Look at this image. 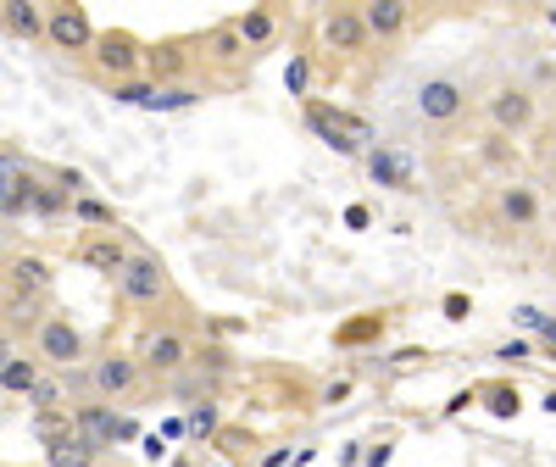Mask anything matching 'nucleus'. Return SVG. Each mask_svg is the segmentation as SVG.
Here are the masks:
<instances>
[{"label":"nucleus","mask_w":556,"mask_h":467,"mask_svg":"<svg viewBox=\"0 0 556 467\" xmlns=\"http://www.w3.org/2000/svg\"><path fill=\"white\" fill-rule=\"evenodd\" d=\"M306 123H312V134L323 139V146L340 151V156H356L367 139H374V128H367L362 117H351V112H340V106H306Z\"/></svg>","instance_id":"obj_1"},{"label":"nucleus","mask_w":556,"mask_h":467,"mask_svg":"<svg viewBox=\"0 0 556 467\" xmlns=\"http://www.w3.org/2000/svg\"><path fill=\"white\" fill-rule=\"evenodd\" d=\"M117 285H123V295H128L134 306H156V301L167 295V273H162L156 256H128L123 273H117Z\"/></svg>","instance_id":"obj_2"},{"label":"nucleus","mask_w":556,"mask_h":467,"mask_svg":"<svg viewBox=\"0 0 556 467\" xmlns=\"http://www.w3.org/2000/svg\"><path fill=\"white\" fill-rule=\"evenodd\" d=\"M73 434L89 451H106L112 440H134V424H128V417H112L106 406H78L73 412Z\"/></svg>","instance_id":"obj_3"},{"label":"nucleus","mask_w":556,"mask_h":467,"mask_svg":"<svg viewBox=\"0 0 556 467\" xmlns=\"http://www.w3.org/2000/svg\"><path fill=\"white\" fill-rule=\"evenodd\" d=\"M39 356L51 367H73L84 356V335L73 329V317H39Z\"/></svg>","instance_id":"obj_4"},{"label":"nucleus","mask_w":556,"mask_h":467,"mask_svg":"<svg viewBox=\"0 0 556 467\" xmlns=\"http://www.w3.org/2000/svg\"><path fill=\"white\" fill-rule=\"evenodd\" d=\"M45 39H51L56 51H89V45H96V28H89L84 7H56L51 17H45Z\"/></svg>","instance_id":"obj_5"},{"label":"nucleus","mask_w":556,"mask_h":467,"mask_svg":"<svg viewBox=\"0 0 556 467\" xmlns=\"http://www.w3.org/2000/svg\"><path fill=\"white\" fill-rule=\"evenodd\" d=\"M117 101H123V106H156V112H184V106H195V101H201V89H190V84H173V89H151V84H123V89H117Z\"/></svg>","instance_id":"obj_6"},{"label":"nucleus","mask_w":556,"mask_h":467,"mask_svg":"<svg viewBox=\"0 0 556 467\" xmlns=\"http://www.w3.org/2000/svg\"><path fill=\"white\" fill-rule=\"evenodd\" d=\"M462 101H468V96H462L456 78H429L424 89H417V112H424L429 123H451L462 112Z\"/></svg>","instance_id":"obj_7"},{"label":"nucleus","mask_w":556,"mask_h":467,"mask_svg":"<svg viewBox=\"0 0 556 467\" xmlns=\"http://www.w3.org/2000/svg\"><path fill=\"white\" fill-rule=\"evenodd\" d=\"M89 56H96V67H101V73L123 78V73H134V67H139V45H134L128 34H96Z\"/></svg>","instance_id":"obj_8"},{"label":"nucleus","mask_w":556,"mask_h":467,"mask_svg":"<svg viewBox=\"0 0 556 467\" xmlns=\"http://www.w3.org/2000/svg\"><path fill=\"white\" fill-rule=\"evenodd\" d=\"M323 39H329V51H340V56H356L362 45H367L362 12H351V7H334V12H329V23H323Z\"/></svg>","instance_id":"obj_9"},{"label":"nucleus","mask_w":556,"mask_h":467,"mask_svg":"<svg viewBox=\"0 0 556 467\" xmlns=\"http://www.w3.org/2000/svg\"><path fill=\"white\" fill-rule=\"evenodd\" d=\"M7 290H12V301L45 295V290H51V267H45L39 256H17V262L7 267Z\"/></svg>","instance_id":"obj_10"},{"label":"nucleus","mask_w":556,"mask_h":467,"mask_svg":"<svg viewBox=\"0 0 556 467\" xmlns=\"http://www.w3.org/2000/svg\"><path fill=\"white\" fill-rule=\"evenodd\" d=\"M490 117H495V128H529L534 123V96H523V89H501V96L490 101Z\"/></svg>","instance_id":"obj_11"},{"label":"nucleus","mask_w":556,"mask_h":467,"mask_svg":"<svg viewBox=\"0 0 556 467\" xmlns=\"http://www.w3.org/2000/svg\"><path fill=\"white\" fill-rule=\"evenodd\" d=\"M184 362H190V345H184V335H173V329L151 335V345H146V367H151V373H178Z\"/></svg>","instance_id":"obj_12"},{"label":"nucleus","mask_w":556,"mask_h":467,"mask_svg":"<svg viewBox=\"0 0 556 467\" xmlns=\"http://www.w3.org/2000/svg\"><path fill=\"white\" fill-rule=\"evenodd\" d=\"M367 173H374V184H390V190H412V156L401 151H367Z\"/></svg>","instance_id":"obj_13"},{"label":"nucleus","mask_w":556,"mask_h":467,"mask_svg":"<svg viewBox=\"0 0 556 467\" xmlns=\"http://www.w3.org/2000/svg\"><path fill=\"white\" fill-rule=\"evenodd\" d=\"M134 384H139V362H128V356L96 362V390H101V395H128Z\"/></svg>","instance_id":"obj_14"},{"label":"nucleus","mask_w":556,"mask_h":467,"mask_svg":"<svg viewBox=\"0 0 556 467\" xmlns=\"http://www.w3.org/2000/svg\"><path fill=\"white\" fill-rule=\"evenodd\" d=\"M406 17H412V12H406V0H374V7L362 12V28H367V34H379V39H395V34L406 28Z\"/></svg>","instance_id":"obj_15"},{"label":"nucleus","mask_w":556,"mask_h":467,"mask_svg":"<svg viewBox=\"0 0 556 467\" xmlns=\"http://www.w3.org/2000/svg\"><path fill=\"white\" fill-rule=\"evenodd\" d=\"M96 456H101V451H89L78 434H67V440H56V445H45V467H96Z\"/></svg>","instance_id":"obj_16"},{"label":"nucleus","mask_w":556,"mask_h":467,"mask_svg":"<svg viewBox=\"0 0 556 467\" xmlns=\"http://www.w3.org/2000/svg\"><path fill=\"white\" fill-rule=\"evenodd\" d=\"M34 384H39V362L12 356L7 367H0V390H7V395H34Z\"/></svg>","instance_id":"obj_17"},{"label":"nucleus","mask_w":556,"mask_h":467,"mask_svg":"<svg viewBox=\"0 0 556 467\" xmlns=\"http://www.w3.org/2000/svg\"><path fill=\"white\" fill-rule=\"evenodd\" d=\"M84 262L96 267V273H123L128 251H123L117 240H84Z\"/></svg>","instance_id":"obj_18"},{"label":"nucleus","mask_w":556,"mask_h":467,"mask_svg":"<svg viewBox=\"0 0 556 467\" xmlns=\"http://www.w3.org/2000/svg\"><path fill=\"white\" fill-rule=\"evenodd\" d=\"M501 212L513 217V223H534V212H540V201H534V190H523V184H513V190L501 195Z\"/></svg>","instance_id":"obj_19"},{"label":"nucleus","mask_w":556,"mask_h":467,"mask_svg":"<svg viewBox=\"0 0 556 467\" xmlns=\"http://www.w3.org/2000/svg\"><path fill=\"white\" fill-rule=\"evenodd\" d=\"M235 34H240V45H267L273 39V12H245L235 23Z\"/></svg>","instance_id":"obj_20"},{"label":"nucleus","mask_w":556,"mask_h":467,"mask_svg":"<svg viewBox=\"0 0 556 467\" xmlns=\"http://www.w3.org/2000/svg\"><path fill=\"white\" fill-rule=\"evenodd\" d=\"M0 23H7V28H12V34H23V39H28V34H39V28H45V17H39V12H34V7H0Z\"/></svg>","instance_id":"obj_21"},{"label":"nucleus","mask_w":556,"mask_h":467,"mask_svg":"<svg viewBox=\"0 0 556 467\" xmlns=\"http://www.w3.org/2000/svg\"><path fill=\"white\" fill-rule=\"evenodd\" d=\"M34 429H39V440H45V445H56V440H67V434H73V417H62V412H39V424H34Z\"/></svg>","instance_id":"obj_22"},{"label":"nucleus","mask_w":556,"mask_h":467,"mask_svg":"<svg viewBox=\"0 0 556 467\" xmlns=\"http://www.w3.org/2000/svg\"><path fill=\"white\" fill-rule=\"evenodd\" d=\"M518 406H523V401H518V390H506V384H495V390H490V412H495V417H513Z\"/></svg>","instance_id":"obj_23"},{"label":"nucleus","mask_w":556,"mask_h":467,"mask_svg":"<svg viewBox=\"0 0 556 467\" xmlns=\"http://www.w3.org/2000/svg\"><path fill=\"white\" fill-rule=\"evenodd\" d=\"M56 401H62V384H56V379H39V384H34V406H39V412H56Z\"/></svg>","instance_id":"obj_24"},{"label":"nucleus","mask_w":556,"mask_h":467,"mask_svg":"<svg viewBox=\"0 0 556 467\" xmlns=\"http://www.w3.org/2000/svg\"><path fill=\"white\" fill-rule=\"evenodd\" d=\"M212 56H223V62L240 56V34H235V28H217V34H212Z\"/></svg>","instance_id":"obj_25"},{"label":"nucleus","mask_w":556,"mask_h":467,"mask_svg":"<svg viewBox=\"0 0 556 467\" xmlns=\"http://www.w3.org/2000/svg\"><path fill=\"white\" fill-rule=\"evenodd\" d=\"M184 429H190L195 440H206V434H217V412H212V406H201V412H195V417H190V424H184Z\"/></svg>","instance_id":"obj_26"},{"label":"nucleus","mask_w":556,"mask_h":467,"mask_svg":"<svg viewBox=\"0 0 556 467\" xmlns=\"http://www.w3.org/2000/svg\"><path fill=\"white\" fill-rule=\"evenodd\" d=\"M73 212H78L84 223H112V206H101V201H78Z\"/></svg>","instance_id":"obj_27"},{"label":"nucleus","mask_w":556,"mask_h":467,"mask_svg":"<svg viewBox=\"0 0 556 467\" xmlns=\"http://www.w3.org/2000/svg\"><path fill=\"white\" fill-rule=\"evenodd\" d=\"M306 78H312V67H306V62H290V67H285V84H290V96H301V89H306Z\"/></svg>","instance_id":"obj_28"},{"label":"nucleus","mask_w":556,"mask_h":467,"mask_svg":"<svg viewBox=\"0 0 556 467\" xmlns=\"http://www.w3.org/2000/svg\"><path fill=\"white\" fill-rule=\"evenodd\" d=\"M379 329H384V317H367V323H351L340 340H367V335H379Z\"/></svg>","instance_id":"obj_29"},{"label":"nucleus","mask_w":556,"mask_h":467,"mask_svg":"<svg viewBox=\"0 0 556 467\" xmlns=\"http://www.w3.org/2000/svg\"><path fill=\"white\" fill-rule=\"evenodd\" d=\"M151 67H156V73H178V67H184V51H173V45H167L162 56H151Z\"/></svg>","instance_id":"obj_30"},{"label":"nucleus","mask_w":556,"mask_h":467,"mask_svg":"<svg viewBox=\"0 0 556 467\" xmlns=\"http://www.w3.org/2000/svg\"><path fill=\"white\" fill-rule=\"evenodd\" d=\"M518 323H523V329H540V323H545V317H540L534 306H518Z\"/></svg>","instance_id":"obj_31"},{"label":"nucleus","mask_w":556,"mask_h":467,"mask_svg":"<svg viewBox=\"0 0 556 467\" xmlns=\"http://www.w3.org/2000/svg\"><path fill=\"white\" fill-rule=\"evenodd\" d=\"M362 462H367V467H384V462H390V445H374V451H367Z\"/></svg>","instance_id":"obj_32"},{"label":"nucleus","mask_w":556,"mask_h":467,"mask_svg":"<svg viewBox=\"0 0 556 467\" xmlns=\"http://www.w3.org/2000/svg\"><path fill=\"white\" fill-rule=\"evenodd\" d=\"M12 356H17V351H12V340H7V335H0V367H7Z\"/></svg>","instance_id":"obj_33"},{"label":"nucleus","mask_w":556,"mask_h":467,"mask_svg":"<svg viewBox=\"0 0 556 467\" xmlns=\"http://www.w3.org/2000/svg\"><path fill=\"white\" fill-rule=\"evenodd\" d=\"M540 329H545V340H551V345H556V323H540Z\"/></svg>","instance_id":"obj_34"},{"label":"nucleus","mask_w":556,"mask_h":467,"mask_svg":"<svg viewBox=\"0 0 556 467\" xmlns=\"http://www.w3.org/2000/svg\"><path fill=\"white\" fill-rule=\"evenodd\" d=\"M545 406H551V412H556V390H551V395H545Z\"/></svg>","instance_id":"obj_35"}]
</instances>
